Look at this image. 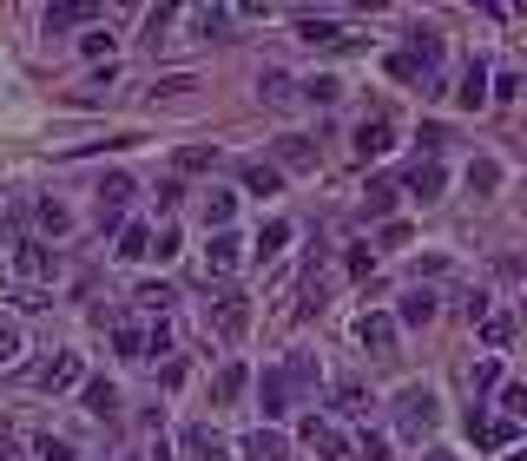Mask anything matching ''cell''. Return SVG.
I'll return each instance as SVG.
<instances>
[{
  "label": "cell",
  "mask_w": 527,
  "mask_h": 461,
  "mask_svg": "<svg viewBox=\"0 0 527 461\" xmlns=\"http://www.w3.org/2000/svg\"><path fill=\"white\" fill-rule=\"evenodd\" d=\"M435 422H442V402H435L429 382H409V389H396V429H402V442H422V435H435Z\"/></svg>",
  "instance_id": "6da1fadb"
},
{
  "label": "cell",
  "mask_w": 527,
  "mask_h": 461,
  "mask_svg": "<svg viewBox=\"0 0 527 461\" xmlns=\"http://www.w3.org/2000/svg\"><path fill=\"white\" fill-rule=\"evenodd\" d=\"M297 442H304L317 461H350V435L336 429L330 415H304V429H297Z\"/></svg>",
  "instance_id": "7a4b0ae2"
},
{
  "label": "cell",
  "mask_w": 527,
  "mask_h": 461,
  "mask_svg": "<svg viewBox=\"0 0 527 461\" xmlns=\"http://www.w3.org/2000/svg\"><path fill=\"white\" fill-rule=\"evenodd\" d=\"M14 277H20V284H53V277H60V251H53V244H20V251H14Z\"/></svg>",
  "instance_id": "3957f363"
},
{
  "label": "cell",
  "mask_w": 527,
  "mask_h": 461,
  "mask_svg": "<svg viewBox=\"0 0 527 461\" xmlns=\"http://www.w3.org/2000/svg\"><path fill=\"white\" fill-rule=\"evenodd\" d=\"M211 330H218L224 343H238V336L251 330V297H238V290H224V297L211 303Z\"/></svg>",
  "instance_id": "277c9868"
},
{
  "label": "cell",
  "mask_w": 527,
  "mask_h": 461,
  "mask_svg": "<svg viewBox=\"0 0 527 461\" xmlns=\"http://www.w3.org/2000/svg\"><path fill=\"white\" fill-rule=\"evenodd\" d=\"M396 330H402V323L389 317V310H363V323H356V343H363L369 356H389V350H396Z\"/></svg>",
  "instance_id": "5b68a950"
},
{
  "label": "cell",
  "mask_w": 527,
  "mask_h": 461,
  "mask_svg": "<svg viewBox=\"0 0 527 461\" xmlns=\"http://www.w3.org/2000/svg\"><path fill=\"white\" fill-rule=\"evenodd\" d=\"M244 264V238L238 231H211V244H205V277H231Z\"/></svg>",
  "instance_id": "8992f818"
},
{
  "label": "cell",
  "mask_w": 527,
  "mask_h": 461,
  "mask_svg": "<svg viewBox=\"0 0 527 461\" xmlns=\"http://www.w3.org/2000/svg\"><path fill=\"white\" fill-rule=\"evenodd\" d=\"M80 376H86V369H80V356H73V350H60L53 363H40V369H33V389H47V396H60V389H73Z\"/></svg>",
  "instance_id": "52a82bcc"
},
{
  "label": "cell",
  "mask_w": 527,
  "mask_h": 461,
  "mask_svg": "<svg viewBox=\"0 0 527 461\" xmlns=\"http://www.w3.org/2000/svg\"><path fill=\"white\" fill-rule=\"evenodd\" d=\"M402 191H409V198H422V205H435V198L448 191V172L435 159H416V165H409V178H402Z\"/></svg>",
  "instance_id": "ba28073f"
},
{
  "label": "cell",
  "mask_w": 527,
  "mask_h": 461,
  "mask_svg": "<svg viewBox=\"0 0 527 461\" xmlns=\"http://www.w3.org/2000/svg\"><path fill=\"white\" fill-rule=\"evenodd\" d=\"M297 40H304V47H356L330 14H297Z\"/></svg>",
  "instance_id": "9c48e42d"
},
{
  "label": "cell",
  "mask_w": 527,
  "mask_h": 461,
  "mask_svg": "<svg viewBox=\"0 0 527 461\" xmlns=\"http://www.w3.org/2000/svg\"><path fill=\"white\" fill-rule=\"evenodd\" d=\"M93 191H99V224H119V211H126V198H132L139 185H132L126 172H106Z\"/></svg>",
  "instance_id": "30bf717a"
},
{
  "label": "cell",
  "mask_w": 527,
  "mask_h": 461,
  "mask_svg": "<svg viewBox=\"0 0 527 461\" xmlns=\"http://www.w3.org/2000/svg\"><path fill=\"white\" fill-rule=\"evenodd\" d=\"M185 455L192 461H231V442H224L211 422H192V429H185Z\"/></svg>",
  "instance_id": "8fae6325"
},
{
  "label": "cell",
  "mask_w": 527,
  "mask_h": 461,
  "mask_svg": "<svg viewBox=\"0 0 527 461\" xmlns=\"http://www.w3.org/2000/svg\"><path fill=\"white\" fill-rule=\"evenodd\" d=\"M389 145H396V126H389L383 112H376V119H363V126H356V159H383Z\"/></svg>",
  "instance_id": "7c38bea8"
},
{
  "label": "cell",
  "mask_w": 527,
  "mask_h": 461,
  "mask_svg": "<svg viewBox=\"0 0 527 461\" xmlns=\"http://www.w3.org/2000/svg\"><path fill=\"white\" fill-rule=\"evenodd\" d=\"M238 455H244V461H290V442H284L277 429H251V435L238 442Z\"/></svg>",
  "instance_id": "4fadbf2b"
},
{
  "label": "cell",
  "mask_w": 527,
  "mask_h": 461,
  "mask_svg": "<svg viewBox=\"0 0 527 461\" xmlns=\"http://www.w3.org/2000/svg\"><path fill=\"white\" fill-rule=\"evenodd\" d=\"M402 53H409L422 73H435V66H442V33H435V27H409V47H402Z\"/></svg>",
  "instance_id": "5bb4252c"
},
{
  "label": "cell",
  "mask_w": 527,
  "mask_h": 461,
  "mask_svg": "<svg viewBox=\"0 0 527 461\" xmlns=\"http://www.w3.org/2000/svg\"><path fill=\"white\" fill-rule=\"evenodd\" d=\"M238 178H244V191H257V198L284 191V172H277L271 159H244V165H238Z\"/></svg>",
  "instance_id": "9a60e30c"
},
{
  "label": "cell",
  "mask_w": 527,
  "mask_h": 461,
  "mask_svg": "<svg viewBox=\"0 0 527 461\" xmlns=\"http://www.w3.org/2000/svg\"><path fill=\"white\" fill-rule=\"evenodd\" d=\"M271 165H277V172H310V165H317V145L290 132V139H277V159Z\"/></svg>",
  "instance_id": "2e32d148"
},
{
  "label": "cell",
  "mask_w": 527,
  "mask_h": 461,
  "mask_svg": "<svg viewBox=\"0 0 527 461\" xmlns=\"http://www.w3.org/2000/svg\"><path fill=\"white\" fill-rule=\"evenodd\" d=\"M257 402H264V415L290 409V376H284V369H264V376H257Z\"/></svg>",
  "instance_id": "e0dca14e"
},
{
  "label": "cell",
  "mask_w": 527,
  "mask_h": 461,
  "mask_svg": "<svg viewBox=\"0 0 527 461\" xmlns=\"http://www.w3.org/2000/svg\"><path fill=\"white\" fill-rule=\"evenodd\" d=\"M455 99H462L468 112H481L488 99H495V93H488V66H481V60H468V73H462V93H455Z\"/></svg>",
  "instance_id": "ac0fdd59"
},
{
  "label": "cell",
  "mask_w": 527,
  "mask_h": 461,
  "mask_svg": "<svg viewBox=\"0 0 527 461\" xmlns=\"http://www.w3.org/2000/svg\"><path fill=\"white\" fill-rule=\"evenodd\" d=\"M40 20H47V33H66V27H93L99 7H86V0H80V7H47Z\"/></svg>",
  "instance_id": "d6986e66"
},
{
  "label": "cell",
  "mask_w": 527,
  "mask_h": 461,
  "mask_svg": "<svg viewBox=\"0 0 527 461\" xmlns=\"http://www.w3.org/2000/svg\"><path fill=\"white\" fill-rule=\"evenodd\" d=\"M119 257H126V264L152 257V224H119Z\"/></svg>",
  "instance_id": "ffe728a7"
},
{
  "label": "cell",
  "mask_w": 527,
  "mask_h": 461,
  "mask_svg": "<svg viewBox=\"0 0 527 461\" xmlns=\"http://www.w3.org/2000/svg\"><path fill=\"white\" fill-rule=\"evenodd\" d=\"M429 317H435V297H429V290H422V284H416V290H409V297L396 303V323H409V330H416V323H429Z\"/></svg>",
  "instance_id": "44dd1931"
},
{
  "label": "cell",
  "mask_w": 527,
  "mask_h": 461,
  "mask_svg": "<svg viewBox=\"0 0 527 461\" xmlns=\"http://www.w3.org/2000/svg\"><path fill=\"white\" fill-rule=\"evenodd\" d=\"M284 244H290V224H284V218H271V224H264V231H257V238H251V257H257V264H264V257H277V251H284Z\"/></svg>",
  "instance_id": "7402d4cb"
},
{
  "label": "cell",
  "mask_w": 527,
  "mask_h": 461,
  "mask_svg": "<svg viewBox=\"0 0 527 461\" xmlns=\"http://www.w3.org/2000/svg\"><path fill=\"white\" fill-rule=\"evenodd\" d=\"M80 396H86V409H93V415H119V389H112L106 376H93Z\"/></svg>",
  "instance_id": "603a6c76"
},
{
  "label": "cell",
  "mask_w": 527,
  "mask_h": 461,
  "mask_svg": "<svg viewBox=\"0 0 527 461\" xmlns=\"http://www.w3.org/2000/svg\"><path fill=\"white\" fill-rule=\"evenodd\" d=\"M112 350L126 356V363H139V356H145V330H139V323H112Z\"/></svg>",
  "instance_id": "cb8c5ba5"
},
{
  "label": "cell",
  "mask_w": 527,
  "mask_h": 461,
  "mask_svg": "<svg viewBox=\"0 0 527 461\" xmlns=\"http://www.w3.org/2000/svg\"><path fill=\"white\" fill-rule=\"evenodd\" d=\"M389 211H396V185H389V178H376V185L363 191V218H389Z\"/></svg>",
  "instance_id": "d4e9b609"
},
{
  "label": "cell",
  "mask_w": 527,
  "mask_h": 461,
  "mask_svg": "<svg viewBox=\"0 0 527 461\" xmlns=\"http://www.w3.org/2000/svg\"><path fill=\"white\" fill-rule=\"evenodd\" d=\"M231 211H238L231 191H211V198H205V224H211V231H231Z\"/></svg>",
  "instance_id": "484cf974"
},
{
  "label": "cell",
  "mask_w": 527,
  "mask_h": 461,
  "mask_svg": "<svg viewBox=\"0 0 527 461\" xmlns=\"http://www.w3.org/2000/svg\"><path fill=\"white\" fill-rule=\"evenodd\" d=\"M468 389H475V396H488V389H501V363H495V356H481V363L468 369Z\"/></svg>",
  "instance_id": "4316f807"
},
{
  "label": "cell",
  "mask_w": 527,
  "mask_h": 461,
  "mask_svg": "<svg viewBox=\"0 0 527 461\" xmlns=\"http://www.w3.org/2000/svg\"><path fill=\"white\" fill-rule=\"evenodd\" d=\"M244 382H251V376H244L238 363H224V369H218V382H211V389H218V402H238V396H244Z\"/></svg>",
  "instance_id": "83f0119b"
},
{
  "label": "cell",
  "mask_w": 527,
  "mask_h": 461,
  "mask_svg": "<svg viewBox=\"0 0 527 461\" xmlns=\"http://www.w3.org/2000/svg\"><path fill=\"white\" fill-rule=\"evenodd\" d=\"M343 264H350L356 284H369V277H376V251H369V244H350V257H343Z\"/></svg>",
  "instance_id": "f1b7e54d"
},
{
  "label": "cell",
  "mask_w": 527,
  "mask_h": 461,
  "mask_svg": "<svg viewBox=\"0 0 527 461\" xmlns=\"http://www.w3.org/2000/svg\"><path fill=\"white\" fill-rule=\"evenodd\" d=\"M501 185V165L495 159H475V165H468V191H495Z\"/></svg>",
  "instance_id": "f546056e"
},
{
  "label": "cell",
  "mask_w": 527,
  "mask_h": 461,
  "mask_svg": "<svg viewBox=\"0 0 527 461\" xmlns=\"http://www.w3.org/2000/svg\"><path fill=\"white\" fill-rule=\"evenodd\" d=\"M20 350H27L20 323H0V369H7V363H20Z\"/></svg>",
  "instance_id": "4dcf8cb0"
},
{
  "label": "cell",
  "mask_w": 527,
  "mask_h": 461,
  "mask_svg": "<svg viewBox=\"0 0 527 461\" xmlns=\"http://www.w3.org/2000/svg\"><path fill=\"white\" fill-rule=\"evenodd\" d=\"M80 53H86V60H106V66H112V33H106V27L80 33Z\"/></svg>",
  "instance_id": "1f68e13d"
},
{
  "label": "cell",
  "mask_w": 527,
  "mask_h": 461,
  "mask_svg": "<svg viewBox=\"0 0 527 461\" xmlns=\"http://www.w3.org/2000/svg\"><path fill=\"white\" fill-rule=\"evenodd\" d=\"M211 165H218L211 145H185V152H178V172H211Z\"/></svg>",
  "instance_id": "d6a6232c"
},
{
  "label": "cell",
  "mask_w": 527,
  "mask_h": 461,
  "mask_svg": "<svg viewBox=\"0 0 527 461\" xmlns=\"http://www.w3.org/2000/svg\"><path fill=\"white\" fill-rule=\"evenodd\" d=\"M323 310V277H317V264H310V277H304V303H297V317H317Z\"/></svg>",
  "instance_id": "836d02e7"
},
{
  "label": "cell",
  "mask_w": 527,
  "mask_h": 461,
  "mask_svg": "<svg viewBox=\"0 0 527 461\" xmlns=\"http://www.w3.org/2000/svg\"><path fill=\"white\" fill-rule=\"evenodd\" d=\"M132 297H139L145 310H172V297H178V290H172V284H139Z\"/></svg>",
  "instance_id": "e575fe53"
},
{
  "label": "cell",
  "mask_w": 527,
  "mask_h": 461,
  "mask_svg": "<svg viewBox=\"0 0 527 461\" xmlns=\"http://www.w3.org/2000/svg\"><path fill=\"white\" fill-rule=\"evenodd\" d=\"M501 409H508V422H527V382H508V389H501Z\"/></svg>",
  "instance_id": "d590c367"
},
{
  "label": "cell",
  "mask_w": 527,
  "mask_h": 461,
  "mask_svg": "<svg viewBox=\"0 0 527 461\" xmlns=\"http://www.w3.org/2000/svg\"><path fill=\"white\" fill-rule=\"evenodd\" d=\"M304 93L317 99V106H330V99L343 93V80H336V73H317V80H304Z\"/></svg>",
  "instance_id": "8d00e7d4"
},
{
  "label": "cell",
  "mask_w": 527,
  "mask_h": 461,
  "mask_svg": "<svg viewBox=\"0 0 527 461\" xmlns=\"http://www.w3.org/2000/svg\"><path fill=\"white\" fill-rule=\"evenodd\" d=\"M336 409H343V415L369 409V396H363V382H336Z\"/></svg>",
  "instance_id": "74e56055"
},
{
  "label": "cell",
  "mask_w": 527,
  "mask_h": 461,
  "mask_svg": "<svg viewBox=\"0 0 527 461\" xmlns=\"http://www.w3.org/2000/svg\"><path fill=\"white\" fill-rule=\"evenodd\" d=\"M481 343H488V350H508V343H514V323H508V317H488Z\"/></svg>",
  "instance_id": "f35d334b"
},
{
  "label": "cell",
  "mask_w": 527,
  "mask_h": 461,
  "mask_svg": "<svg viewBox=\"0 0 527 461\" xmlns=\"http://www.w3.org/2000/svg\"><path fill=\"white\" fill-rule=\"evenodd\" d=\"M257 93L271 99V106H284V99H290V73H264V80H257Z\"/></svg>",
  "instance_id": "ab89813d"
},
{
  "label": "cell",
  "mask_w": 527,
  "mask_h": 461,
  "mask_svg": "<svg viewBox=\"0 0 527 461\" xmlns=\"http://www.w3.org/2000/svg\"><path fill=\"white\" fill-rule=\"evenodd\" d=\"M40 224H47L53 238H60V231H66L73 218H66V205H60V198H40Z\"/></svg>",
  "instance_id": "60d3db41"
},
{
  "label": "cell",
  "mask_w": 527,
  "mask_h": 461,
  "mask_svg": "<svg viewBox=\"0 0 527 461\" xmlns=\"http://www.w3.org/2000/svg\"><path fill=\"white\" fill-rule=\"evenodd\" d=\"M33 455H40V461H73V448H66L60 435H40V442H33Z\"/></svg>",
  "instance_id": "b9f144b4"
},
{
  "label": "cell",
  "mask_w": 527,
  "mask_h": 461,
  "mask_svg": "<svg viewBox=\"0 0 527 461\" xmlns=\"http://www.w3.org/2000/svg\"><path fill=\"white\" fill-rule=\"evenodd\" d=\"M152 350H159V356L172 350V330H165V323H152V330H145V356H152Z\"/></svg>",
  "instance_id": "7bdbcfd3"
},
{
  "label": "cell",
  "mask_w": 527,
  "mask_h": 461,
  "mask_svg": "<svg viewBox=\"0 0 527 461\" xmlns=\"http://www.w3.org/2000/svg\"><path fill=\"white\" fill-rule=\"evenodd\" d=\"M383 244H389V251H402V244H409V224L389 218V224H383Z\"/></svg>",
  "instance_id": "ee69618b"
},
{
  "label": "cell",
  "mask_w": 527,
  "mask_h": 461,
  "mask_svg": "<svg viewBox=\"0 0 527 461\" xmlns=\"http://www.w3.org/2000/svg\"><path fill=\"white\" fill-rule=\"evenodd\" d=\"M356 455H363V461H389V442H383V435H363V448H356Z\"/></svg>",
  "instance_id": "f6af8a7d"
},
{
  "label": "cell",
  "mask_w": 527,
  "mask_h": 461,
  "mask_svg": "<svg viewBox=\"0 0 527 461\" xmlns=\"http://www.w3.org/2000/svg\"><path fill=\"white\" fill-rule=\"evenodd\" d=\"M172 251H178V231H172V224H165L159 238H152V257H172Z\"/></svg>",
  "instance_id": "bcb514c9"
},
{
  "label": "cell",
  "mask_w": 527,
  "mask_h": 461,
  "mask_svg": "<svg viewBox=\"0 0 527 461\" xmlns=\"http://www.w3.org/2000/svg\"><path fill=\"white\" fill-rule=\"evenodd\" d=\"M422 461H462L455 448H422Z\"/></svg>",
  "instance_id": "7dc6e473"
},
{
  "label": "cell",
  "mask_w": 527,
  "mask_h": 461,
  "mask_svg": "<svg viewBox=\"0 0 527 461\" xmlns=\"http://www.w3.org/2000/svg\"><path fill=\"white\" fill-rule=\"evenodd\" d=\"M7 455H14V435H7V429H0V461H7Z\"/></svg>",
  "instance_id": "c3c4849f"
},
{
  "label": "cell",
  "mask_w": 527,
  "mask_h": 461,
  "mask_svg": "<svg viewBox=\"0 0 527 461\" xmlns=\"http://www.w3.org/2000/svg\"><path fill=\"white\" fill-rule=\"evenodd\" d=\"M508 461H527V448H514V455H508Z\"/></svg>",
  "instance_id": "681fc988"
},
{
  "label": "cell",
  "mask_w": 527,
  "mask_h": 461,
  "mask_svg": "<svg viewBox=\"0 0 527 461\" xmlns=\"http://www.w3.org/2000/svg\"><path fill=\"white\" fill-rule=\"evenodd\" d=\"M521 93H527V73H521Z\"/></svg>",
  "instance_id": "f907efd6"
},
{
  "label": "cell",
  "mask_w": 527,
  "mask_h": 461,
  "mask_svg": "<svg viewBox=\"0 0 527 461\" xmlns=\"http://www.w3.org/2000/svg\"><path fill=\"white\" fill-rule=\"evenodd\" d=\"M521 317H527V303H521Z\"/></svg>",
  "instance_id": "816d5d0a"
}]
</instances>
